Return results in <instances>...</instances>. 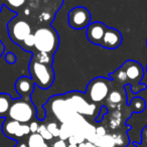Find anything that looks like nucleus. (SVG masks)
Returning a JSON list of instances; mask_svg holds the SVG:
<instances>
[{"instance_id":"2f4dec72","label":"nucleus","mask_w":147,"mask_h":147,"mask_svg":"<svg viewBox=\"0 0 147 147\" xmlns=\"http://www.w3.org/2000/svg\"><path fill=\"white\" fill-rule=\"evenodd\" d=\"M142 140L143 142L147 143V126H145L142 130Z\"/></svg>"},{"instance_id":"f03ea898","label":"nucleus","mask_w":147,"mask_h":147,"mask_svg":"<svg viewBox=\"0 0 147 147\" xmlns=\"http://www.w3.org/2000/svg\"><path fill=\"white\" fill-rule=\"evenodd\" d=\"M37 117V111L30 99L19 98L13 100L7 118L15 120L22 124H29Z\"/></svg>"},{"instance_id":"b1692460","label":"nucleus","mask_w":147,"mask_h":147,"mask_svg":"<svg viewBox=\"0 0 147 147\" xmlns=\"http://www.w3.org/2000/svg\"><path fill=\"white\" fill-rule=\"evenodd\" d=\"M37 133H38L39 135H40L41 137H42L43 139H45V141H51V140H53V135L49 133V131L47 130V125L45 124H40L39 125V128H38V130H37Z\"/></svg>"},{"instance_id":"20e7f679","label":"nucleus","mask_w":147,"mask_h":147,"mask_svg":"<svg viewBox=\"0 0 147 147\" xmlns=\"http://www.w3.org/2000/svg\"><path fill=\"white\" fill-rule=\"evenodd\" d=\"M111 91L110 79L104 77L95 78L87 85L85 96L91 103L97 105L106 101Z\"/></svg>"},{"instance_id":"f257e3e1","label":"nucleus","mask_w":147,"mask_h":147,"mask_svg":"<svg viewBox=\"0 0 147 147\" xmlns=\"http://www.w3.org/2000/svg\"><path fill=\"white\" fill-rule=\"evenodd\" d=\"M34 35V49L40 53L53 55L59 45V33L51 25H45L33 32Z\"/></svg>"},{"instance_id":"9d476101","label":"nucleus","mask_w":147,"mask_h":147,"mask_svg":"<svg viewBox=\"0 0 147 147\" xmlns=\"http://www.w3.org/2000/svg\"><path fill=\"white\" fill-rule=\"evenodd\" d=\"M2 132L6 137L19 141L30 134L28 124H22L15 120L6 118L2 124Z\"/></svg>"},{"instance_id":"c85d7f7f","label":"nucleus","mask_w":147,"mask_h":147,"mask_svg":"<svg viewBox=\"0 0 147 147\" xmlns=\"http://www.w3.org/2000/svg\"><path fill=\"white\" fill-rule=\"evenodd\" d=\"M51 147H67V143L65 140H63V139L59 138L53 143Z\"/></svg>"},{"instance_id":"ddd939ff","label":"nucleus","mask_w":147,"mask_h":147,"mask_svg":"<svg viewBox=\"0 0 147 147\" xmlns=\"http://www.w3.org/2000/svg\"><path fill=\"white\" fill-rule=\"evenodd\" d=\"M35 88V84L31 80L30 77L22 76L16 80L14 84V89L16 93L19 95V98L30 99L31 94L33 93Z\"/></svg>"},{"instance_id":"f704fd0d","label":"nucleus","mask_w":147,"mask_h":147,"mask_svg":"<svg viewBox=\"0 0 147 147\" xmlns=\"http://www.w3.org/2000/svg\"><path fill=\"white\" fill-rule=\"evenodd\" d=\"M67 147H78L77 144H67Z\"/></svg>"},{"instance_id":"4be33fe9","label":"nucleus","mask_w":147,"mask_h":147,"mask_svg":"<svg viewBox=\"0 0 147 147\" xmlns=\"http://www.w3.org/2000/svg\"><path fill=\"white\" fill-rule=\"evenodd\" d=\"M73 134H74V131L69 124L63 123V124H61L59 126V139H63V140L67 141Z\"/></svg>"},{"instance_id":"1a4fd4ad","label":"nucleus","mask_w":147,"mask_h":147,"mask_svg":"<svg viewBox=\"0 0 147 147\" xmlns=\"http://www.w3.org/2000/svg\"><path fill=\"white\" fill-rule=\"evenodd\" d=\"M67 22L71 28L76 30L87 28L91 23V12L84 6L74 7L67 14Z\"/></svg>"},{"instance_id":"4468645a","label":"nucleus","mask_w":147,"mask_h":147,"mask_svg":"<svg viewBox=\"0 0 147 147\" xmlns=\"http://www.w3.org/2000/svg\"><path fill=\"white\" fill-rule=\"evenodd\" d=\"M12 101V97L9 94L0 93V118H7Z\"/></svg>"},{"instance_id":"9b49d317","label":"nucleus","mask_w":147,"mask_h":147,"mask_svg":"<svg viewBox=\"0 0 147 147\" xmlns=\"http://www.w3.org/2000/svg\"><path fill=\"white\" fill-rule=\"evenodd\" d=\"M122 40L123 36L118 29L114 27H107L100 45L107 49H116L121 45Z\"/></svg>"},{"instance_id":"39448f33","label":"nucleus","mask_w":147,"mask_h":147,"mask_svg":"<svg viewBox=\"0 0 147 147\" xmlns=\"http://www.w3.org/2000/svg\"><path fill=\"white\" fill-rule=\"evenodd\" d=\"M122 67L125 71L127 80H128V85L131 86V91L133 94L139 93L140 91L147 88L146 85L140 84L144 76V69L141 65V63L136 61L129 59L123 63Z\"/></svg>"},{"instance_id":"f8f14e48","label":"nucleus","mask_w":147,"mask_h":147,"mask_svg":"<svg viewBox=\"0 0 147 147\" xmlns=\"http://www.w3.org/2000/svg\"><path fill=\"white\" fill-rule=\"evenodd\" d=\"M107 27L108 26H106L101 21H95V22L90 23L89 26L86 28L87 39L93 45H100Z\"/></svg>"},{"instance_id":"6e6552de","label":"nucleus","mask_w":147,"mask_h":147,"mask_svg":"<svg viewBox=\"0 0 147 147\" xmlns=\"http://www.w3.org/2000/svg\"><path fill=\"white\" fill-rule=\"evenodd\" d=\"M45 106L49 107L53 114L61 124L69 122L71 119H73L76 115H78V113L75 112L73 108L69 106L63 95L53 97L51 100H49L47 105H45Z\"/></svg>"},{"instance_id":"bb28decb","label":"nucleus","mask_w":147,"mask_h":147,"mask_svg":"<svg viewBox=\"0 0 147 147\" xmlns=\"http://www.w3.org/2000/svg\"><path fill=\"white\" fill-rule=\"evenodd\" d=\"M39 125L40 124L37 122L36 119L31 121V122L29 123L28 126H29V130H30V134H32V133H37V130H38V128H39Z\"/></svg>"},{"instance_id":"f3484780","label":"nucleus","mask_w":147,"mask_h":147,"mask_svg":"<svg viewBox=\"0 0 147 147\" xmlns=\"http://www.w3.org/2000/svg\"><path fill=\"white\" fill-rule=\"evenodd\" d=\"M109 78L111 80H113L115 83L120 85H128V80H127L126 74H125V71L122 67H120L119 69H117L115 71L109 74Z\"/></svg>"},{"instance_id":"a211bd4d","label":"nucleus","mask_w":147,"mask_h":147,"mask_svg":"<svg viewBox=\"0 0 147 147\" xmlns=\"http://www.w3.org/2000/svg\"><path fill=\"white\" fill-rule=\"evenodd\" d=\"M93 144H95L97 147H116L112 134H106L103 137H97L96 135Z\"/></svg>"},{"instance_id":"c756f323","label":"nucleus","mask_w":147,"mask_h":147,"mask_svg":"<svg viewBox=\"0 0 147 147\" xmlns=\"http://www.w3.org/2000/svg\"><path fill=\"white\" fill-rule=\"evenodd\" d=\"M106 129L104 128L103 126H100V127H97L96 128V135L97 137H103L104 135H106Z\"/></svg>"},{"instance_id":"473e14b6","label":"nucleus","mask_w":147,"mask_h":147,"mask_svg":"<svg viewBox=\"0 0 147 147\" xmlns=\"http://www.w3.org/2000/svg\"><path fill=\"white\" fill-rule=\"evenodd\" d=\"M4 53H5V45L2 41L0 40V57L4 55Z\"/></svg>"},{"instance_id":"0eeeda50","label":"nucleus","mask_w":147,"mask_h":147,"mask_svg":"<svg viewBox=\"0 0 147 147\" xmlns=\"http://www.w3.org/2000/svg\"><path fill=\"white\" fill-rule=\"evenodd\" d=\"M63 97L73 110L82 116H94L96 113V105L91 103L85 94L80 92H69L63 95Z\"/></svg>"},{"instance_id":"7ed1b4c3","label":"nucleus","mask_w":147,"mask_h":147,"mask_svg":"<svg viewBox=\"0 0 147 147\" xmlns=\"http://www.w3.org/2000/svg\"><path fill=\"white\" fill-rule=\"evenodd\" d=\"M29 74L35 86L42 90H47L55 82V71L53 65L40 63L31 59L29 63Z\"/></svg>"},{"instance_id":"5701e85b","label":"nucleus","mask_w":147,"mask_h":147,"mask_svg":"<svg viewBox=\"0 0 147 147\" xmlns=\"http://www.w3.org/2000/svg\"><path fill=\"white\" fill-rule=\"evenodd\" d=\"M34 43H35V40H34V35L33 33L29 34L24 40L22 41V43L20 45L21 49H25V51H32L33 47H34Z\"/></svg>"},{"instance_id":"6ab92c4d","label":"nucleus","mask_w":147,"mask_h":147,"mask_svg":"<svg viewBox=\"0 0 147 147\" xmlns=\"http://www.w3.org/2000/svg\"><path fill=\"white\" fill-rule=\"evenodd\" d=\"M131 111L134 113H141L145 110L146 108V102L144 101V99L140 98V97H135L132 99V101L129 104Z\"/></svg>"},{"instance_id":"72a5a7b5","label":"nucleus","mask_w":147,"mask_h":147,"mask_svg":"<svg viewBox=\"0 0 147 147\" xmlns=\"http://www.w3.org/2000/svg\"><path fill=\"white\" fill-rule=\"evenodd\" d=\"M14 147H28V146H27L26 142H23V141H18Z\"/></svg>"},{"instance_id":"393cba45","label":"nucleus","mask_w":147,"mask_h":147,"mask_svg":"<svg viewBox=\"0 0 147 147\" xmlns=\"http://www.w3.org/2000/svg\"><path fill=\"white\" fill-rule=\"evenodd\" d=\"M47 130L49 131L53 138H59V126L55 122H49L47 124Z\"/></svg>"},{"instance_id":"7c9ffc66","label":"nucleus","mask_w":147,"mask_h":147,"mask_svg":"<svg viewBox=\"0 0 147 147\" xmlns=\"http://www.w3.org/2000/svg\"><path fill=\"white\" fill-rule=\"evenodd\" d=\"M78 147H97V146L95 144H93V143L89 142V141H85V142L79 144Z\"/></svg>"},{"instance_id":"cd10ccee","label":"nucleus","mask_w":147,"mask_h":147,"mask_svg":"<svg viewBox=\"0 0 147 147\" xmlns=\"http://www.w3.org/2000/svg\"><path fill=\"white\" fill-rule=\"evenodd\" d=\"M113 135V138H114V141H115V145L116 146H123V143H124V140H123V137L121 134H112Z\"/></svg>"},{"instance_id":"e433bc0d","label":"nucleus","mask_w":147,"mask_h":147,"mask_svg":"<svg viewBox=\"0 0 147 147\" xmlns=\"http://www.w3.org/2000/svg\"><path fill=\"white\" fill-rule=\"evenodd\" d=\"M146 73H147V65H146Z\"/></svg>"},{"instance_id":"2eb2a0df","label":"nucleus","mask_w":147,"mask_h":147,"mask_svg":"<svg viewBox=\"0 0 147 147\" xmlns=\"http://www.w3.org/2000/svg\"><path fill=\"white\" fill-rule=\"evenodd\" d=\"M125 96H123L122 93L120 92L119 90L115 89V90H112L111 89L110 93H109L108 97L106 99V103L109 107H118L122 104L123 102V98Z\"/></svg>"},{"instance_id":"4c0bfd02","label":"nucleus","mask_w":147,"mask_h":147,"mask_svg":"<svg viewBox=\"0 0 147 147\" xmlns=\"http://www.w3.org/2000/svg\"><path fill=\"white\" fill-rule=\"evenodd\" d=\"M146 45H147V40H146Z\"/></svg>"},{"instance_id":"423d86ee","label":"nucleus","mask_w":147,"mask_h":147,"mask_svg":"<svg viewBox=\"0 0 147 147\" xmlns=\"http://www.w3.org/2000/svg\"><path fill=\"white\" fill-rule=\"evenodd\" d=\"M7 31L11 40L18 45H20L29 34L33 33L30 23L20 15L13 17L7 23Z\"/></svg>"},{"instance_id":"c9c22d12","label":"nucleus","mask_w":147,"mask_h":147,"mask_svg":"<svg viewBox=\"0 0 147 147\" xmlns=\"http://www.w3.org/2000/svg\"><path fill=\"white\" fill-rule=\"evenodd\" d=\"M2 6H3V2L0 0V12H1V10H2Z\"/></svg>"},{"instance_id":"412c9836","label":"nucleus","mask_w":147,"mask_h":147,"mask_svg":"<svg viewBox=\"0 0 147 147\" xmlns=\"http://www.w3.org/2000/svg\"><path fill=\"white\" fill-rule=\"evenodd\" d=\"M3 4H5L8 9L15 12H19L23 7H25L26 0H1Z\"/></svg>"},{"instance_id":"a878e982","label":"nucleus","mask_w":147,"mask_h":147,"mask_svg":"<svg viewBox=\"0 0 147 147\" xmlns=\"http://www.w3.org/2000/svg\"><path fill=\"white\" fill-rule=\"evenodd\" d=\"M5 61H6L7 63H9V65H14L15 63H16V55H14L13 53H5Z\"/></svg>"},{"instance_id":"dca6fc26","label":"nucleus","mask_w":147,"mask_h":147,"mask_svg":"<svg viewBox=\"0 0 147 147\" xmlns=\"http://www.w3.org/2000/svg\"><path fill=\"white\" fill-rule=\"evenodd\" d=\"M26 144L28 147H49L47 141L38 133L29 134L26 141Z\"/></svg>"},{"instance_id":"aec40b11","label":"nucleus","mask_w":147,"mask_h":147,"mask_svg":"<svg viewBox=\"0 0 147 147\" xmlns=\"http://www.w3.org/2000/svg\"><path fill=\"white\" fill-rule=\"evenodd\" d=\"M32 59L38 61L40 63H45V65H53V55H51L49 53H40V51H36L32 53Z\"/></svg>"}]
</instances>
